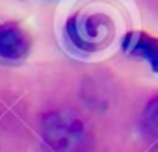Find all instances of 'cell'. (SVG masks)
<instances>
[{
  "label": "cell",
  "mask_w": 158,
  "mask_h": 152,
  "mask_svg": "<svg viewBox=\"0 0 158 152\" xmlns=\"http://www.w3.org/2000/svg\"><path fill=\"white\" fill-rule=\"evenodd\" d=\"M30 35L17 22L0 24V58L8 61H19L30 52Z\"/></svg>",
  "instance_id": "obj_3"
},
{
  "label": "cell",
  "mask_w": 158,
  "mask_h": 152,
  "mask_svg": "<svg viewBox=\"0 0 158 152\" xmlns=\"http://www.w3.org/2000/svg\"><path fill=\"white\" fill-rule=\"evenodd\" d=\"M43 137L56 152H88L93 143L86 124L67 111H50L43 117Z\"/></svg>",
  "instance_id": "obj_1"
},
{
  "label": "cell",
  "mask_w": 158,
  "mask_h": 152,
  "mask_svg": "<svg viewBox=\"0 0 158 152\" xmlns=\"http://www.w3.org/2000/svg\"><path fill=\"white\" fill-rule=\"evenodd\" d=\"M65 34L80 52H95L101 48V41H108L110 19L102 13H74L67 19Z\"/></svg>",
  "instance_id": "obj_2"
},
{
  "label": "cell",
  "mask_w": 158,
  "mask_h": 152,
  "mask_svg": "<svg viewBox=\"0 0 158 152\" xmlns=\"http://www.w3.org/2000/svg\"><path fill=\"white\" fill-rule=\"evenodd\" d=\"M121 50L127 56L147 59L151 69L154 72L158 70V41L154 35L141 32V30L128 32L121 41Z\"/></svg>",
  "instance_id": "obj_4"
}]
</instances>
